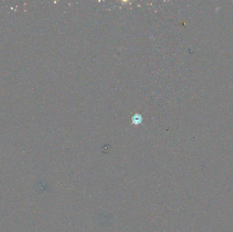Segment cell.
<instances>
[{"mask_svg": "<svg viewBox=\"0 0 233 232\" xmlns=\"http://www.w3.org/2000/svg\"><path fill=\"white\" fill-rule=\"evenodd\" d=\"M141 121H142V117L139 114H136L132 118V122L134 124H139L141 123Z\"/></svg>", "mask_w": 233, "mask_h": 232, "instance_id": "6da1fadb", "label": "cell"}]
</instances>
